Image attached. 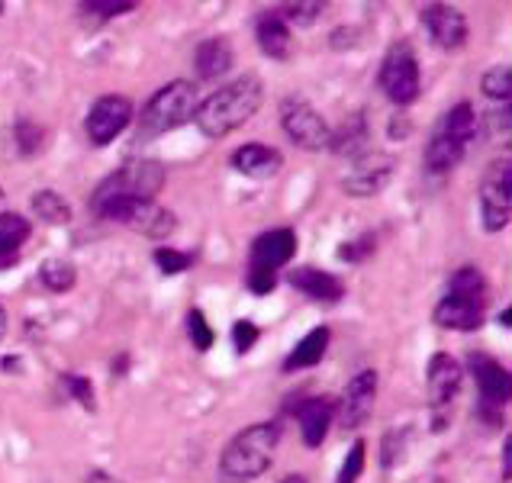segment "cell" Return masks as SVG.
Masks as SVG:
<instances>
[{"label":"cell","instance_id":"d590c367","mask_svg":"<svg viewBox=\"0 0 512 483\" xmlns=\"http://www.w3.org/2000/svg\"><path fill=\"white\" fill-rule=\"evenodd\" d=\"M152 261H155L162 274H181V271L190 268V255L174 252V248H168V245H158L152 252Z\"/></svg>","mask_w":512,"mask_h":483},{"label":"cell","instance_id":"e0dca14e","mask_svg":"<svg viewBox=\"0 0 512 483\" xmlns=\"http://www.w3.org/2000/svg\"><path fill=\"white\" fill-rule=\"evenodd\" d=\"M297 426H300V438L306 448H319L326 442V435L332 429L335 419V400L332 397H310L300 406H294Z\"/></svg>","mask_w":512,"mask_h":483},{"label":"cell","instance_id":"4dcf8cb0","mask_svg":"<svg viewBox=\"0 0 512 483\" xmlns=\"http://www.w3.org/2000/svg\"><path fill=\"white\" fill-rule=\"evenodd\" d=\"M187 335H190V345H194L197 351H210L216 342V332L207 322V316H203V310L187 313Z\"/></svg>","mask_w":512,"mask_h":483},{"label":"cell","instance_id":"277c9868","mask_svg":"<svg viewBox=\"0 0 512 483\" xmlns=\"http://www.w3.org/2000/svg\"><path fill=\"white\" fill-rule=\"evenodd\" d=\"M94 213L100 219H113V223L120 226H129L142 232V236L149 239H168L174 232V213L165 210L162 203L155 200H139V197H120V200H107L100 203V207H94Z\"/></svg>","mask_w":512,"mask_h":483},{"label":"cell","instance_id":"b9f144b4","mask_svg":"<svg viewBox=\"0 0 512 483\" xmlns=\"http://www.w3.org/2000/svg\"><path fill=\"white\" fill-rule=\"evenodd\" d=\"M87 483H116L110 474H104V471H94L91 477H87Z\"/></svg>","mask_w":512,"mask_h":483},{"label":"cell","instance_id":"1f68e13d","mask_svg":"<svg viewBox=\"0 0 512 483\" xmlns=\"http://www.w3.org/2000/svg\"><path fill=\"white\" fill-rule=\"evenodd\" d=\"M451 294H487V281L477 268H458L448 277Z\"/></svg>","mask_w":512,"mask_h":483},{"label":"cell","instance_id":"8fae6325","mask_svg":"<svg viewBox=\"0 0 512 483\" xmlns=\"http://www.w3.org/2000/svg\"><path fill=\"white\" fill-rule=\"evenodd\" d=\"M129 123H133V100L123 94H107L94 100V107L87 110L84 129H87V139L94 145H107L120 136Z\"/></svg>","mask_w":512,"mask_h":483},{"label":"cell","instance_id":"5bb4252c","mask_svg":"<svg viewBox=\"0 0 512 483\" xmlns=\"http://www.w3.org/2000/svg\"><path fill=\"white\" fill-rule=\"evenodd\" d=\"M461 380H464V368L455 358L445 355V351L432 355V361H429V406L435 416L455 403Z\"/></svg>","mask_w":512,"mask_h":483},{"label":"cell","instance_id":"5b68a950","mask_svg":"<svg viewBox=\"0 0 512 483\" xmlns=\"http://www.w3.org/2000/svg\"><path fill=\"white\" fill-rule=\"evenodd\" d=\"M197 107H200L197 84L194 81H171L149 100V107L142 113V126H145V133H171V129L194 120Z\"/></svg>","mask_w":512,"mask_h":483},{"label":"cell","instance_id":"ab89813d","mask_svg":"<svg viewBox=\"0 0 512 483\" xmlns=\"http://www.w3.org/2000/svg\"><path fill=\"white\" fill-rule=\"evenodd\" d=\"M277 287V274H268V271H248V290L252 294H258V297H265V294H271V290Z\"/></svg>","mask_w":512,"mask_h":483},{"label":"cell","instance_id":"f6af8a7d","mask_svg":"<svg viewBox=\"0 0 512 483\" xmlns=\"http://www.w3.org/2000/svg\"><path fill=\"white\" fill-rule=\"evenodd\" d=\"M126 364H129L126 355H123V358H116V374H123V371H126Z\"/></svg>","mask_w":512,"mask_h":483},{"label":"cell","instance_id":"836d02e7","mask_svg":"<svg viewBox=\"0 0 512 483\" xmlns=\"http://www.w3.org/2000/svg\"><path fill=\"white\" fill-rule=\"evenodd\" d=\"M62 384H65V390L71 393V400H78L84 409H97V393H94V384L87 377H81V374H71V371H65L62 374Z\"/></svg>","mask_w":512,"mask_h":483},{"label":"cell","instance_id":"f546056e","mask_svg":"<svg viewBox=\"0 0 512 483\" xmlns=\"http://www.w3.org/2000/svg\"><path fill=\"white\" fill-rule=\"evenodd\" d=\"M133 10H136L133 0H84V4H78V13H87V17H100V20L123 17V13H133Z\"/></svg>","mask_w":512,"mask_h":483},{"label":"cell","instance_id":"4fadbf2b","mask_svg":"<svg viewBox=\"0 0 512 483\" xmlns=\"http://www.w3.org/2000/svg\"><path fill=\"white\" fill-rule=\"evenodd\" d=\"M484 316H487V294H451V290H445V297L432 310L435 326L455 332L480 329Z\"/></svg>","mask_w":512,"mask_h":483},{"label":"cell","instance_id":"484cf974","mask_svg":"<svg viewBox=\"0 0 512 483\" xmlns=\"http://www.w3.org/2000/svg\"><path fill=\"white\" fill-rule=\"evenodd\" d=\"M448 139H455L461 145H471V139L477 136V113H474V104H467V100H461V104H455L448 113H445V123L438 126Z\"/></svg>","mask_w":512,"mask_h":483},{"label":"cell","instance_id":"60d3db41","mask_svg":"<svg viewBox=\"0 0 512 483\" xmlns=\"http://www.w3.org/2000/svg\"><path fill=\"white\" fill-rule=\"evenodd\" d=\"M512 477V442L506 438V445H503V480Z\"/></svg>","mask_w":512,"mask_h":483},{"label":"cell","instance_id":"7c38bea8","mask_svg":"<svg viewBox=\"0 0 512 483\" xmlns=\"http://www.w3.org/2000/svg\"><path fill=\"white\" fill-rule=\"evenodd\" d=\"M393 168H397V161L387 152H361L342 178V190L348 197H374L390 184Z\"/></svg>","mask_w":512,"mask_h":483},{"label":"cell","instance_id":"ee69618b","mask_svg":"<svg viewBox=\"0 0 512 483\" xmlns=\"http://www.w3.org/2000/svg\"><path fill=\"white\" fill-rule=\"evenodd\" d=\"M281 483H306V477H303V474H287Z\"/></svg>","mask_w":512,"mask_h":483},{"label":"cell","instance_id":"52a82bcc","mask_svg":"<svg viewBox=\"0 0 512 483\" xmlns=\"http://www.w3.org/2000/svg\"><path fill=\"white\" fill-rule=\"evenodd\" d=\"M377 81H380V91L390 97V104H397V107L416 104L419 87H422L419 58L413 55V49H409L406 42H397V46L387 52L384 65H380Z\"/></svg>","mask_w":512,"mask_h":483},{"label":"cell","instance_id":"ba28073f","mask_svg":"<svg viewBox=\"0 0 512 483\" xmlns=\"http://www.w3.org/2000/svg\"><path fill=\"white\" fill-rule=\"evenodd\" d=\"M480 216L487 232H500L512 219V161L509 155L496 158L487 168L484 187H480Z\"/></svg>","mask_w":512,"mask_h":483},{"label":"cell","instance_id":"2e32d148","mask_svg":"<svg viewBox=\"0 0 512 483\" xmlns=\"http://www.w3.org/2000/svg\"><path fill=\"white\" fill-rule=\"evenodd\" d=\"M422 26H426V33L432 36L435 46H442V49H458L467 39L464 13L451 4H429L422 10Z\"/></svg>","mask_w":512,"mask_h":483},{"label":"cell","instance_id":"30bf717a","mask_svg":"<svg viewBox=\"0 0 512 483\" xmlns=\"http://www.w3.org/2000/svg\"><path fill=\"white\" fill-rule=\"evenodd\" d=\"M281 126L297 149H306V152L329 149V126H326L323 116L306 104V100H284L281 104Z\"/></svg>","mask_w":512,"mask_h":483},{"label":"cell","instance_id":"7bdbcfd3","mask_svg":"<svg viewBox=\"0 0 512 483\" xmlns=\"http://www.w3.org/2000/svg\"><path fill=\"white\" fill-rule=\"evenodd\" d=\"M7 335V313H4V306H0V339Z\"/></svg>","mask_w":512,"mask_h":483},{"label":"cell","instance_id":"e575fe53","mask_svg":"<svg viewBox=\"0 0 512 483\" xmlns=\"http://www.w3.org/2000/svg\"><path fill=\"white\" fill-rule=\"evenodd\" d=\"M323 10H326V4H287L284 10H277L284 17V23L290 26V23H297V26H313L319 17H323Z\"/></svg>","mask_w":512,"mask_h":483},{"label":"cell","instance_id":"7a4b0ae2","mask_svg":"<svg viewBox=\"0 0 512 483\" xmlns=\"http://www.w3.org/2000/svg\"><path fill=\"white\" fill-rule=\"evenodd\" d=\"M281 442L277 422H252L219 455V483H252L274 464V451Z\"/></svg>","mask_w":512,"mask_h":483},{"label":"cell","instance_id":"f1b7e54d","mask_svg":"<svg viewBox=\"0 0 512 483\" xmlns=\"http://www.w3.org/2000/svg\"><path fill=\"white\" fill-rule=\"evenodd\" d=\"M480 91H484V97H490L493 104H509V97H512V71H509V65L490 68L484 75V81H480Z\"/></svg>","mask_w":512,"mask_h":483},{"label":"cell","instance_id":"603a6c76","mask_svg":"<svg viewBox=\"0 0 512 483\" xmlns=\"http://www.w3.org/2000/svg\"><path fill=\"white\" fill-rule=\"evenodd\" d=\"M464 152H467V145H461V142H455V139H448L442 129H435L432 133V139H429V145H426V168L432 171V174H448L451 168L458 165V161L464 158Z\"/></svg>","mask_w":512,"mask_h":483},{"label":"cell","instance_id":"7dc6e473","mask_svg":"<svg viewBox=\"0 0 512 483\" xmlns=\"http://www.w3.org/2000/svg\"><path fill=\"white\" fill-rule=\"evenodd\" d=\"M0 13H4V4H0Z\"/></svg>","mask_w":512,"mask_h":483},{"label":"cell","instance_id":"9c48e42d","mask_svg":"<svg viewBox=\"0 0 512 483\" xmlns=\"http://www.w3.org/2000/svg\"><path fill=\"white\" fill-rule=\"evenodd\" d=\"M374 403H377V371L368 368V371L355 374L345 384L339 403H335V419L332 422H339L342 432H355L371 419Z\"/></svg>","mask_w":512,"mask_h":483},{"label":"cell","instance_id":"4316f807","mask_svg":"<svg viewBox=\"0 0 512 483\" xmlns=\"http://www.w3.org/2000/svg\"><path fill=\"white\" fill-rule=\"evenodd\" d=\"M33 213L36 219L49 226H65L71 219V207L62 194H55V190H36L33 194Z\"/></svg>","mask_w":512,"mask_h":483},{"label":"cell","instance_id":"bcb514c9","mask_svg":"<svg viewBox=\"0 0 512 483\" xmlns=\"http://www.w3.org/2000/svg\"><path fill=\"white\" fill-rule=\"evenodd\" d=\"M509 319H512V313H509V310H503V313H500V326H506V329H509V326H512Z\"/></svg>","mask_w":512,"mask_h":483},{"label":"cell","instance_id":"6da1fadb","mask_svg":"<svg viewBox=\"0 0 512 483\" xmlns=\"http://www.w3.org/2000/svg\"><path fill=\"white\" fill-rule=\"evenodd\" d=\"M261 100H265V84H261V78L242 75L203 100L194 113V123L207 139H226L229 133H236L239 126L252 120L255 110L261 107Z\"/></svg>","mask_w":512,"mask_h":483},{"label":"cell","instance_id":"8992f818","mask_svg":"<svg viewBox=\"0 0 512 483\" xmlns=\"http://www.w3.org/2000/svg\"><path fill=\"white\" fill-rule=\"evenodd\" d=\"M165 184V168L158 161H129L120 171H113L107 181H100L94 190L91 207H100L107 200L120 197H139V200H155V194Z\"/></svg>","mask_w":512,"mask_h":483},{"label":"cell","instance_id":"8d00e7d4","mask_svg":"<svg viewBox=\"0 0 512 483\" xmlns=\"http://www.w3.org/2000/svg\"><path fill=\"white\" fill-rule=\"evenodd\" d=\"M377 239L371 236V232H368V236H358V239H351V242H342L339 245V252H335V255H339L342 261H348V265H358V261H364V258H371L374 255V245Z\"/></svg>","mask_w":512,"mask_h":483},{"label":"cell","instance_id":"ac0fdd59","mask_svg":"<svg viewBox=\"0 0 512 483\" xmlns=\"http://www.w3.org/2000/svg\"><path fill=\"white\" fill-rule=\"evenodd\" d=\"M287 284L300 290L303 297L319 300V303H339L345 297L342 277H335L323 268H294L287 274Z\"/></svg>","mask_w":512,"mask_h":483},{"label":"cell","instance_id":"7402d4cb","mask_svg":"<svg viewBox=\"0 0 512 483\" xmlns=\"http://www.w3.org/2000/svg\"><path fill=\"white\" fill-rule=\"evenodd\" d=\"M329 342H332V332H329L326 326H316L313 332H306L303 339L294 345V351L287 355V361H284V374L316 368V364L326 358Z\"/></svg>","mask_w":512,"mask_h":483},{"label":"cell","instance_id":"f35d334b","mask_svg":"<svg viewBox=\"0 0 512 483\" xmlns=\"http://www.w3.org/2000/svg\"><path fill=\"white\" fill-rule=\"evenodd\" d=\"M258 326L252 319H239L236 326H232V345H236V351L239 355H248V351H252V345L258 342Z\"/></svg>","mask_w":512,"mask_h":483},{"label":"cell","instance_id":"ffe728a7","mask_svg":"<svg viewBox=\"0 0 512 483\" xmlns=\"http://www.w3.org/2000/svg\"><path fill=\"white\" fill-rule=\"evenodd\" d=\"M255 39H258V49L268 58H274V62H284L290 55V46H294V42H290V26L284 23V17L277 10L261 13L255 23Z\"/></svg>","mask_w":512,"mask_h":483},{"label":"cell","instance_id":"d6986e66","mask_svg":"<svg viewBox=\"0 0 512 483\" xmlns=\"http://www.w3.org/2000/svg\"><path fill=\"white\" fill-rule=\"evenodd\" d=\"M232 168L245 178L252 181H268L274 178L277 171H281V152L271 149V145H258V142H248V145H239L236 152H232Z\"/></svg>","mask_w":512,"mask_h":483},{"label":"cell","instance_id":"74e56055","mask_svg":"<svg viewBox=\"0 0 512 483\" xmlns=\"http://www.w3.org/2000/svg\"><path fill=\"white\" fill-rule=\"evenodd\" d=\"M13 139H17V149L23 155H36L42 145V126L33 120H20L17 129H13Z\"/></svg>","mask_w":512,"mask_h":483},{"label":"cell","instance_id":"83f0119b","mask_svg":"<svg viewBox=\"0 0 512 483\" xmlns=\"http://www.w3.org/2000/svg\"><path fill=\"white\" fill-rule=\"evenodd\" d=\"M39 281L46 290H52V294H68V290L75 287V281H78V271L65 258H52V261H42Z\"/></svg>","mask_w":512,"mask_h":483},{"label":"cell","instance_id":"d4e9b609","mask_svg":"<svg viewBox=\"0 0 512 483\" xmlns=\"http://www.w3.org/2000/svg\"><path fill=\"white\" fill-rule=\"evenodd\" d=\"M364 142H368V116L355 113L351 120L339 129V133H329V149L339 155H361Z\"/></svg>","mask_w":512,"mask_h":483},{"label":"cell","instance_id":"44dd1931","mask_svg":"<svg viewBox=\"0 0 512 483\" xmlns=\"http://www.w3.org/2000/svg\"><path fill=\"white\" fill-rule=\"evenodd\" d=\"M194 65H197V75L203 81H216L229 75V68L236 65V52H232L229 39L216 36V39H207L197 46V55H194Z\"/></svg>","mask_w":512,"mask_h":483},{"label":"cell","instance_id":"d6a6232c","mask_svg":"<svg viewBox=\"0 0 512 483\" xmlns=\"http://www.w3.org/2000/svg\"><path fill=\"white\" fill-rule=\"evenodd\" d=\"M364 458H368V445H364L361 438H358V442H351L335 483H358V477L364 474Z\"/></svg>","mask_w":512,"mask_h":483},{"label":"cell","instance_id":"9a60e30c","mask_svg":"<svg viewBox=\"0 0 512 483\" xmlns=\"http://www.w3.org/2000/svg\"><path fill=\"white\" fill-rule=\"evenodd\" d=\"M297 255V232L294 229H268L252 242V268L277 274L290 258Z\"/></svg>","mask_w":512,"mask_h":483},{"label":"cell","instance_id":"cb8c5ba5","mask_svg":"<svg viewBox=\"0 0 512 483\" xmlns=\"http://www.w3.org/2000/svg\"><path fill=\"white\" fill-rule=\"evenodd\" d=\"M26 239H29V219L20 213H0V265H10Z\"/></svg>","mask_w":512,"mask_h":483},{"label":"cell","instance_id":"3957f363","mask_svg":"<svg viewBox=\"0 0 512 483\" xmlns=\"http://www.w3.org/2000/svg\"><path fill=\"white\" fill-rule=\"evenodd\" d=\"M467 371H471L477 384V416L490 422L493 429L503 426V409L512 400V377L500 361L490 355H471L467 358Z\"/></svg>","mask_w":512,"mask_h":483}]
</instances>
